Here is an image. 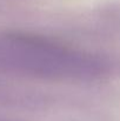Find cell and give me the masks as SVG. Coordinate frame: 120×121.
Masks as SVG:
<instances>
[{"label":"cell","instance_id":"6da1fadb","mask_svg":"<svg viewBox=\"0 0 120 121\" xmlns=\"http://www.w3.org/2000/svg\"><path fill=\"white\" fill-rule=\"evenodd\" d=\"M0 62L18 73L53 81H92L108 72L107 62L98 55L28 33L0 38Z\"/></svg>","mask_w":120,"mask_h":121}]
</instances>
